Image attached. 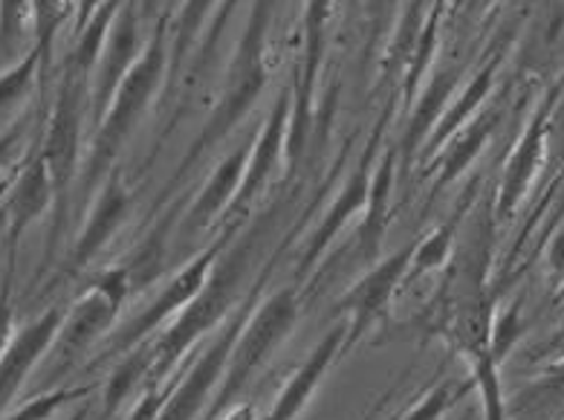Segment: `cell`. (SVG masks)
<instances>
[{
  "label": "cell",
  "instance_id": "cell-8",
  "mask_svg": "<svg viewBox=\"0 0 564 420\" xmlns=\"http://www.w3.org/2000/svg\"><path fill=\"white\" fill-rule=\"evenodd\" d=\"M333 0H307L304 12V62L295 76L293 110H290V131H286V157L290 163L299 160L310 131V105H313V90H316V76L325 58L327 24H330Z\"/></svg>",
  "mask_w": 564,
  "mask_h": 420
},
{
  "label": "cell",
  "instance_id": "cell-29",
  "mask_svg": "<svg viewBox=\"0 0 564 420\" xmlns=\"http://www.w3.org/2000/svg\"><path fill=\"white\" fill-rule=\"evenodd\" d=\"M475 386L484 397V420H503L501 383H498V363L489 345L475 348Z\"/></svg>",
  "mask_w": 564,
  "mask_h": 420
},
{
  "label": "cell",
  "instance_id": "cell-17",
  "mask_svg": "<svg viewBox=\"0 0 564 420\" xmlns=\"http://www.w3.org/2000/svg\"><path fill=\"white\" fill-rule=\"evenodd\" d=\"M128 212H131V195H128V189H124L122 183H119L117 174H113V177L101 186L99 201H96L94 212H90V218H87L82 235H78L76 249H73V270H82L85 265H90L101 249L108 247L110 238L117 235V229L124 224V218H128Z\"/></svg>",
  "mask_w": 564,
  "mask_h": 420
},
{
  "label": "cell",
  "instance_id": "cell-16",
  "mask_svg": "<svg viewBox=\"0 0 564 420\" xmlns=\"http://www.w3.org/2000/svg\"><path fill=\"white\" fill-rule=\"evenodd\" d=\"M345 340H348V322H339V325H333V331H327L325 340L307 357V363L293 374V380L286 383V389H281L267 420H295L302 414L325 371L333 366V359L345 351Z\"/></svg>",
  "mask_w": 564,
  "mask_h": 420
},
{
  "label": "cell",
  "instance_id": "cell-38",
  "mask_svg": "<svg viewBox=\"0 0 564 420\" xmlns=\"http://www.w3.org/2000/svg\"><path fill=\"white\" fill-rule=\"evenodd\" d=\"M105 0H76V35L87 26V21L96 15Z\"/></svg>",
  "mask_w": 564,
  "mask_h": 420
},
{
  "label": "cell",
  "instance_id": "cell-31",
  "mask_svg": "<svg viewBox=\"0 0 564 420\" xmlns=\"http://www.w3.org/2000/svg\"><path fill=\"white\" fill-rule=\"evenodd\" d=\"M32 0H0V53L15 50L30 35Z\"/></svg>",
  "mask_w": 564,
  "mask_h": 420
},
{
  "label": "cell",
  "instance_id": "cell-14",
  "mask_svg": "<svg viewBox=\"0 0 564 420\" xmlns=\"http://www.w3.org/2000/svg\"><path fill=\"white\" fill-rule=\"evenodd\" d=\"M55 203L53 192V177H50L47 160L41 154V146H35V151L30 154L26 165L21 169L18 180L12 183V192H9L7 201V215H9V267H15V249L21 235L30 224L44 215Z\"/></svg>",
  "mask_w": 564,
  "mask_h": 420
},
{
  "label": "cell",
  "instance_id": "cell-3",
  "mask_svg": "<svg viewBox=\"0 0 564 420\" xmlns=\"http://www.w3.org/2000/svg\"><path fill=\"white\" fill-rule=\"evenodd\" d=\"M87 110H90V78L64 71L47 131H44V140L39 142L41 154L47 160L55 192V220L53 229H50V241H55L62 235L64 224H67V203H70V189L73 180H76L78 149H82Z\"/></svg>",
  "mask_w": 564,
  "mask_h": 420
},
{
  "label": "cell",
  "instance_id": "cell-26",
  "mask_svg": "<svg viewBox=\"0 0 564 420\" xmlns=\"http://www.w3.org/2000/svg\"><path fill=\"white\" fill-rule=\"evenodd\" d=\"M145 371H151V351L140 348L124 354L122 363L110 374L108 386H105V412L117 414L119 406L124 403V397L140 386Z\"/></svg>",
  "mask_w": 564,
  "mask_h": 420
},
{
  "label": "cell",
  "instance_id": "cell-25",
  "mask_svg": "<svg viewBox=\"0 0 564 420\" xmlns=\"http://www.w3.org/2000/svg\"><path fill=\"white\" fill-rule=\"evenodd\" d=\"M41 67H44V55H41V50L32 44L30 53L21 55L18 64H12V67L0 76V122L7 117H12L18 105L32 94V85H35V78L41 76Z\"/></svg>",
  "mask_w": 564,
  "mask_h": 420
},
{
  "label": "cell",
  "instance_id": "cell-2",
  "mask_svg": "<svg viewBox=\"0 0 564 420\" xmlns=\"http://www.w3.org/2000/svg\"><path fill=\"white\" fill-rule=\"evenodd\" d=\"M165 67H171L169 44H165V26L160 24L154 32V39L148 41L145 53L140 55V62L133 64V71L124 76L119 90L110 99L105 117H101L99 128L90 142V154H87L85 174H82V186L85 192H94L101 183V177L110 172V165L117 163L119 151L128 142L131 131L137 128L140 117L154 99L156 87L163 82Z\"/></svg>",
  "mask_w": 564,
  "mask_h": 420
},
{
  "label": "cell",
  "instance_id": "cell-10",
  "mask_svg": "<svg viewBox=\"0 0 564 420\" xmlns=\"http://www.w3.org/2000/svg\"><path fill=\"white\" fill-rule=\"evenodd\" d=\"M414 247H417V244H409V247H402L394 256H388L386 261H379L356 288H350L348 293L341 297L339 311H345L350 316L345 348H348L350 343H356V340H359V336L388 311V304H391L394 293L400 290V284L409 279Z\"/></svg>",
  "mask_w": 564,
  "mask_h": 420
},
{
  "label": "cell",
  "instance_id": "cell-5",
  "mask_svg": "<svg viewBox=\"0 0 564 420\" xmlns=\"http://www.w3.org/2000/svg\"><path fill=\"white\" fill-rule=\"evenodd\" d=\"M295 316H299L295 290L284 288L275 297L267 299L252 320L243 322V331H240L238 343H235L232 354H229L224 380H220V389H217V400L209 412L212 420L232 406L235 397L252 380V374L263 366V359L270 357L275 345L293 331Z\"/></svg>",
  "mask_w": 564,
  "mask_h": 420
},
{
  "label": "cell",
  "instance_id": "cell-42",
  "mask_svg": "<svg viewBox=\"0 0 564 420\" xmlns=\"http://www.w3.org/2000/svg\"><path fill=\"white\" fill-rule=\"evenodd\" d=\"M156 7V0H145V9H148V12H151V9H154Z\"/></svg>",
  "mask_w": 564,
  "mask_h": 420
},
{
  "label": "cell",
  "instance_id": "cell-9",
  "mask_svg": "<svg viewBox=\"0 0 564 420\" xmlns=\"http://www.w3.org/2000/svg\"><path fill=\"white\" fill-rule=\"evenodd\" d=\"M243 322H247V313H238L224 327V334L203 351V357L194 363L192 371L183 374V380L165 395V403L156 420H197L203 403L209 400L212 389H215V383L224 380L226 363H229V354H232L240 331H243Z\"/></svg>",
  "mask_w": 564,
  "mask_h": 420
},
{
  "label": "cell",
  "instance_id": "cell-19",
  "mask_svg": "<svg viewBox=\"0 0 564 420\" xmlns=\"http://www.w3.org/2000/svg\"><path fill=\"white\" fill-rule=\"evenodd\" d=\"M249 149H252V142L249 146H240L235 149L232 154L226 157L224 163L217 165V172L212 174L209 183L203 186L200 197L194 201L192 212H188L186 224L183 229L186 233H197V229H206L212 220L226 209V206H232L235 195H238L240 180H243V172H247V160H249Z\"/></svg>",
  "mask_w": 564,
  "mask_h": 420
},
{
  "label": "cell",
  "instance_id": "cell-32",
  "mask_svg": "<svg viewBox=\"0 0 564 420\" xmlns=\"http://www.w3.org/2000/svg\"><path fill=\"white\" fill-rule=\"evenodd\" d=\"M466 389H469L466 383H457V386L455 383H441L437 389L429 391L425 400H420L402 420H441V414L448 412L466 395Z\"/></svg>",
  "mask_w": 564,
  "mask_h": 420
},
{
  "label": "cell",
  "instance_id": "cell-6",
  "mask_svg": "<svg viewBox=\"0 0 564 420\" xmlns=\"http://www.w3.org/2000/svg\"><path fill=\"white\" fill-rule=\"evenodd\" d=\"M128 290H131V270L113 267V270L101 272L70 313L64 311V322L58 327V336H55V345H58L64 359L85 351L110 322L117 320Z\"/></svg>",
  "mask_w": 564,
  "mask_h": 420
},
{
  "label": "cell",
  "instance_id": "cell-34",
  "mask_svg": "<svg viewBox=\"0 0 564 420\" xmlns=\"http://www.w3.org/2000/svg\"><path fill=\"white\" fill-rule=\"evenodd\" d=\"M518 336H521V311L510 308V311L498 316V322L492 327V336H489V351H492L495 363H501L510 354Z\"/></svg>",
  "mask_w": 564,
  "mask_h": 420
},
{
  "label": "cell",
  "instance_id": "cell-21",
  "mask_svg": "<svg viewBox=\"0 0 564 420\" xmlns=\"http://www.w3.org/2000/svg\"><path fill=\"white\" fill-rule=\"evenodd\" d=\"M124 7V0H105L101 9L96 12L87 26L76 35V44H73V53L67 55V64H64V71L76 73L82 78H94L96 64L101 58V50H105V41L110 35V26L117 21L119 9Z\"/></svg>",
  "mask_w": 564,
  "mask_h": 420
},
{
  "label": "cell",
  "instance_id": "cell-33",
  "mask_svg": "<svg viewBox=\"0 0 564 420\" xmlns=\"http://www.w3.org/2000/svg\"><path fill=\"white\" fill-rule=\"evenodd\" d=\"M85 391L87 389L50 391V395H41V397H35L32 403L21 406L15 414H9V418H3V420H50L55 412H58V409H62L64 403H67V400H73V397H78V395H85Z\"/></svg>",
  "mask_w": 564,
  "mask_h": 420
},
{
  "label": "cell",
  "instance_id": "cell-15",
  "mask_svg": "<svg viewBox=\"0 0 564 420\" xmlns=\"http://www.w3.org/2000/svg\"><path fill=\"white\" fill-rule=\"evenodd\" d=\"M379 137H373L371 146H368V151L362 154V160H359V165H356V172L350 174V180L345 183V189L339 192V197L333 201V206L327 209L325 220L318 224V229L313 233V238H310L307 249H304L302 256V267L299 270H307V267H313L322 258V252H325L327 247H330V241L336 238V235L348 226V220L354 218V215H359V212L368 206V195H371V177H373V146H377Z\"/></svg>",
  "mask_w": 564,
  "mask_h": 420
},
{
  "label": "cell",
  "instance_id": "cell-28",
  "mask_svg": "<svg viewBox=\"0 0 564 420\" xmlns=\"http://www.w3.org/2000/svg\"><path fill=\"white\" fill-rule=\"evenodd\" d=\"M76 12V0H32V30H35V47L44 55V67L50 64L55 32Z\"/></svg>",
  "mask_w": 564,
  "mask_h": 420
},
{
  "label": "cell",
  "instance_id": "cell-40",
  "mask_svg": "<svg viewBox=\"0 0 564 420\" xmlns=\"http://www.w3.org/2000/svg\"><path fill=\"white\" fill-rule=\"evenodd\" d=\"M226 420H256V406H238Z\"/></svg>",
  "mask_w": 564,
  "mask_h": 420
},
{
  "label": "cell",
  "instance_id": "cell-4",
  "mask_svg": "<svg viewBox=\"0 0 564 420\" xmlns=\"http://www.w3.org/2000/svg\"><path fill=\"white\" fill-rule=\"evenodd\" d=\"M243 265H247V249H240L238 256L224 258L217 270H212L206 288L183 308L174 325L165 331V336L151 348V383L160 386L165 374L177 366L180 357L192 348L203 334H209L217 322L224 320L226 311L232 308L235 290L243 276Z\"/></svg>",
  "mask_w": 564,
  "mask_h": 420
},
{
  "label": "cell",
  "instance_id": "cell-24",
  "mask_svg": "<svg viewBox=\"0 0 564 420\" xmlns=\"http://www.w3.org/2000/svg\"><path fill=\"white\" fill-rule=\"evenodd\" d=\"M455 85L457 71H443L429 82L423 99H420L417 110H414V117H411L409 131H405V142H402V151H405V154H411L420 142L429 140V133L434 131V125H437V119H441L443 110H446V101L448 96H452V90H455Z\"/></svg>",
  "mask_w": 564,
  "mask_h": 420
},
{
  "label": "cell",
  "instance_id": "cell-43",
  "mask_svg": "<svg viewBox=\"0 0 564 420\" xmlns=\"http://www.w3.org/2000/svg\"><path fill=\"white\" fill-rule=\"evenodd\" d=\"M464 3H469V0H452V7H464Z\"/></svg>",
  "mask_w": 564,
  "mask_h": 420
},
{
  "label": "cell",
  "instance_id": "cell-30",
  "mask_svg": "<svg viewBox=\"0 0 564 420\" xmlns=\"http://www.w3.org/2000/svg\"><path fill=\"white\" fill-rule=\"evenodd\" d=\"M452 238H455V224H446L441 229H434L425 241H417L414 247V256H411V267H409V279H417L420 272H429L434 267L446 265L448 249H452Z\"/></svg>",
  "mask_w": 564,
  "mask_h": 420
},
{
  "label": "cell",
  "instance_id": "cell-41",
  "mask_svg": "<svg viewBox=\"0 0 564 420\" xmlns=\"http://www.w3.org/2000/svg\"><path fill=\"white\" fill-rule=\"evenodd\" d=\"M7 226H9V215H7V206H3V209H0V235H3Z\"/></svg>",
  "mask_w": 564,
  "mask_h": 420
},
{
  "label": "cell",
  "instance_id": "cell-39",
  "mask_svg": "<svg viewBox=\"0 0 564 420\" xmlns=\"http://www.w3.org/2000/svg\"><path fill=\"white\" fill-rule=\"evenodd\" d=\"M547 258H550V267H553L558 276H564V233H558L556 238H553Z\"/></svg>",
  "mask_w": 564,
  "mask_h": 420
},
{
  "label": "cell",
  "instance_id": "cell-12",
  "mask_svg": "<svg viewBox=\"0 0 564 420\" xmlns=\"http://www.w3.org/2000/svg\"><path fill=\"white\" fill-rule=\"evenodd\" d=\"M140 15H137V3L124 0V7L119 9L117 21L110 26V35L105 41L101 58L96 64L94 90H90V114L96 122H101L105 110H108L110 99L124 82V76L133 71V64L140 62Z\"/></svg>",
  "mask_w": 564,
  "mask_h": 420
},
{
  "label": "cell",
  "instance_id": "cell-22",
  "mask_svg": "<svg viewBox=\"0 0 564 420\" xmlns=\"http://www.w3.org/2000/svg\"><path fill=\"white\" fill-rule=\"evenodd\" d=\"M391 186H394V151H388L379 165L373 169L371 177V195L365 206V224L359 229V249L365 258H373L382 244V229L388 220V201H391Z\"/></svg>",
  "mask_w": 564,
  "mask_h": 420
},
{
  "label": "cell",
  "instance_id": "cell-27",
  "mask_svg": "<svg viewBox=\"0 0 564 420\" xmlns=\"http://www.w3.org/2000/svg\"><path fill=\"white\" fill-rule=\"evenodd\" d=\"M217 0H186L180 9L177 24H174V41H171V71H177L186 58L192 41L200 35V30L209 24V15L215 12Z\"/></svg>",
  "mask_w": 564,
  "mask_h": 420
},
{
  "label": "cell",
  "instance_id": "cell-7",
  "mask_svg": "<svg viewBox=\"0 0 564 420\" xmlns=\"http://www.w3.org/2000/svg\"><path fill=\"white\" fill-rule=\"evenodd\" d=\"M226 241H229V235H224L215 247H209L206 252H200V256L194 258V261H188V265L183 267V270H180L169 284H165L163 293L148 304L137 320L124 325L122 334L110 343V351H119V354H122V351L137 348V345H140L142 340L154 331V327H160L165 320H169L171 313H177L180 308H186V304L192 302L203 288H206V281H209L217 256H220V249H224Z\"/></svg>",
  "mask_w": 564,
  "mask_h": 420
},
{
  "label": "cell",
  "instance_id": "cell-37",
  "mask_svg": "<svg viewBox=\"0 0 564 420\" xmlns=\"http://www.w3.org/2000/svg\"><path fill=\"white\" fill-rule=\"evenodd\" d=\"M9 293H12V272L3 279V290H0V357L3 351L12 343V331H15V311H12V302H9Z\"/></svg>",
  "mask_w": 564,
  "mask_h": 420
},
{
  "label": "cell",
  "instance_id": "cell-36",
  "mask_svg": "<svg viewBox=\"0 0 564 420\" xmlns=\"http://www.w3.org/2000/svg\"><path fill=\"white\" fill-rule=\"evenodd\" d=\"M24 137H26L24 119H18V122L9 125L7 131H0V174L15 163L18 151H21V146H24Z\"/></svg>",
  "mask_w": 564,
  "mask_h": 420
},
{
  "label": "cell",
  "instance_id": "cell-23",
  "mask_svg": "<svg viewBox=\"0 0 564 420\" xmlns=\"http://www.w3.org/2000/svg\"><path fill=\"white\" fill-rule=\"evenodd\" d=\"M492 78H495V64H487L484 71L478 73V76L471 78L469 87H466L464 94L457 96L452 105H448L446 110H443V117L437 119V125H434V131L429 133V149L437 151L446 140H452L460 128H464L466 122H469V117H475L478 114V108L484 105V99L489 96V90H492Z\"/></svg>",
  "mask_w": 564,
  "mask_h": 420
},
{
  "label": "cell",
  "instance_id": "cell-20",
  "mask_svg": "<svg viewBox=\"0 0 564 420\" xmlns=\"http://www.w3.org/2000/svg\"><path fill=\"white\" fill-rule=\"evenodd\" d=\"M501 114L498 110H487V114H478L469 125H464L460 131L455 133V140L448 142L446 154L441 160V177H437V189L455 183L460 174L475 163V157L480 154V149L487 146L489 133L495 131Z\"/></svg>",
  "mask_w": 564,
  "mask_h": 420
},
{
  "label": "cell",
  "instance_id": "cell-1",
  "mask_svg": "<svg viewBox=\"0 0 564 420\" xmlns=\"http://www.w3.org/2000/svg\"><path fill=\"white\" fill-rule=\"evenodd\" d=\"M272 12H275V0H256L252 12H249L247 30L240 35V44L235 50L232 67L226 73L224 90H220V101L212 110L209 122L203 125V131L197 133L192 149L186 151L183 163H180L177 174L171 180V186L180 183L192 172V165H197L203 157L215 149L217 142H224L229 133L240 125V119L247 117L249 110L256 108L258 96L267 87V32H270Z\"/></svg>",
  "mask_w": 564,
  "mask_h": 420
},
{
  "label": "cell",
  "instance_id": "cell-35",
  "mask_svg": "<svg viewBox=\"0 0 564 420\" xmlns=\"http://www.w3.org/2000/svg\"><path fill=\"white\" fill-rule=\"evenodd\" d=\"M238 3H240V0H220V9H217L215 18H212L209 32H206V41H203V47H200L197 71H206V64H209L212 53H215V47L220 44V39H224L226 24H229V18H232V12H235V7H238Z\"/></svg>",
  "mask_w": 564,
  "mask_h": 420
},
{
  "label": "cell",
  "instance_id": "cell-18",
  "mask_svg": "<svg viewBox=\"0 0 564 420\" xmlns=\"http://www.w3.org/2000/svg\"><path fill=\"white\" fill-rule=\"evenodd\" d=\"M547 117L550 105L539 110L533 117V122L527 125V131L521 133L516 151L507 160V169H503L501 192H498V215L501 218H510L512 209L518 206V201L524 197L527 186L533 183L535 169L541 163V151H544V137H547Z\"/></svg>",
  "mask_w": 564,
  "mask_h": 420
},
{
  "label": "cell",
  "instance_id": "cell-13",
  "mask_svg": "<svg viewBox=\"0 0 564 420\" xmlns=\"http://www.w3.org/2000/svg\"><path fill=\"white\" fill-rule=\"evenodd\" d=\"M62 322V308H50V311L41 313L39 320L32 322L30 327H24V331L9 343V348L3 351V357H0V414L7 412V406L15 400V395L21 391V386H24V380L30 377L32 368H35V363H39V359L50 351V345L55 343Z\"/></svg>",
  "mask_w": 564,
  "mask_h": 420
},
{
  "label": "cell",
  "instance_id": "cell-11",
  "mask_svg": "<svg viewBox=\"0 0 564 420\" xmlns=\"http://www.w3.org/2000/svg\"><path fill=\"white\" fill-rule=\"evenodd\" d=\"M290 110H293V96L281 94L275 99L270 110V119L263 125V131H258L252 149H249L247 160V172H243V180H240L238 195H235L232 206V218L238 220L240 215H247L249 206L258 201L263 189L270 186L272 174L279 172L281 160L286 154V131H290Z\"/></svg>",
  "mask_w": 564,
  "mask_h": 420
},
{
  "label": "cell",
  "instance_id": "cell-44",
  "mask_svg": "<svg viewBox=\"0 0 564 420\" xmlns=\"http://www.w3.org/2000/svg\"><path fill=\"white\" fill-rule=\"evenodd\" d=\"M73 420H85V409H82V412H78L76 418H73Z\"/></svg>",
  "mask_w": 564,
  "mask_h": 420
}]
</instances>
